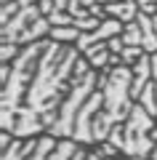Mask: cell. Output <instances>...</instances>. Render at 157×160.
I'll list each match as a JSON object with an SVG mask.
<instances>
[{
    "label": "cell",
    "instance_id": "cell-10",
    "mask_svg": "<svg viewBox=\"0 0 157 160\" xmlns=\"http://www.w3.org/2000/svg\"><path fill=\"white\" fill-rule=\"evenodd\" d=\"M88 149L85 144L75 142V139H59L56 142V149L51 152L48 160H88Z\"/></svg>",
    "mask_w": 157,
    "mask_h": 160
},
{
    "label": "cell",
    "instance_id": "cell-8",
    "mask_svg": "<svg viewBox=\"0 0 157 160\" xmlns=\"http://www.w3.org/2000/svg\"><path fill=\"white\" fill-rule=\"evenodd\" d=\"M123 29H125V24L120 22V19H104L101 27L91 29V32H80V38L75 40V46H77L80 53H85L91 46H99V43H107V40L123 35Z\"/></svg>",
    "mask_w": 157,
    "mask_h": 160
},
{
    "label": "cell",
    "instance_id": "cell-13",
    "mask_svg": "<svg viewBox=\"0 0 157 160\" xmlns=\"http://www.w3.org/2000/svg\"><path fill=\"white\" fill-rule=\"evenodd\" d=\"M19 53H22V46H16V43H6V40H3V53H0V62H3V64H11V59H16Z\"/></svg>",
    "mask_w": 157,
    "mask_h": 160
},
{
    "label": "cell",
    "instance_id": "cell-11",
    "mask_svg": "<svg viewBox=\"0 0 157 160\" xmlns=\"http://www.w3.org/2000/svg\"><path fill=\"white\" fill-rule=\"evenodd\" d=\"M136 102H139L149 115H155V118H157V83H155V80L146 83V88L141 91V96L136 99Z\"/></svg>",
    "mask_w": 157,
    "mask_h": 160
},
{
    "label": "cell",
    "instance_id": "cell-4",
    "mask_svg": "<svg viewBox=\"0 0 157 160\" xmlns=\"http://www.w3.org/2000/svg\"><path fill=\"white\" fill-rule=\"evenodd\" d=\"M101 86V72L99 69L91 67L85 75H77L72 83V91L67 93V99L61 102L56 112V120H53V126H51V136L53 139H72L75 133V120H77V112L83 109V104L88 102V96Z\"/></svg>",
    "mask_w": 157,
    "mask_h": 160
},
{
    "label": "cell",
    "instance_id": "cell-1",
    "mask_svg": "<svg viewBox=\"0 0 157 160\" xmlns=\"http://www.w3.org/2000/svg\"><path fill=\"white\" fill-rule=\"evenodd\" d=\"M80 59L83 56H80L75 43L51 40L37 64V72L29 83L22 109H19V115L13 118L11 128L6 133H11L13 139H32L35 133L51 131L61 102L72 91V83L77 78L75 69H77Z\"/></svg>",
    "mask_w": 157,
    "mask_h": 160
},
{
    "label": "cell",
    "instance_id": "cell-6",
    "mask_svg": "<svg viewBox=\"0 0 157 160\" xmlns=\"http://www.w3.org/2000/svg\"><path fill=\"white\" fill-rule=\"evenodd\" d=\"M123 46H136L144 53H157V13H144L139 11V16L130 24H125L123 35Z\"/></svg>",
    "mask_w": 157,
    "mask_h": 160
},
{
    "label": "cell",
    "instance_id": "cell-9",
    "mask_svg": "<svg viewBox=\"0 0 157 160\" xmlns=\"http://www.w3.org/2000/svg\"><path fill=\"white\" fill-rule=\"evenodd\" d=\"M109 19H120L123 24H130L139 16V0H96Z\"/></svg>",
    "mask_w": 157,
    "mask_h": 160
},
{
    "label": "cell",
    "instance_id": "cell-7",
    "mask_svg": "<svg viewBox=\"0 0 157 160\" xmlns=\"http://www.w3.org/2000/svg\"><path fill=\"white\" fill-rule=\"evenodd\" d=\"M56 142L51 133H40L35 139H13L3 147V160H48L56 149Z\"/></svg>",
    "mask_w": 157,
    "mask_h": 160
},
{
    "label": "cell",
    "instance_id": "cell-14",
    "mask_svg": "<svg viewBox=\"0 0 157 160\" xmlns=\"http://www.w3.org/2000/svg\"><path fill=\"white\" fill-rule=\"evenodd\" d=\"M139 8L144 13H157V0H139Z\"/></svg>",
    "mask_w": 157,
    "mask_h": 160
},
{
    "label": "cell",
    "instance_id": "cell-5",
    "mask_svg": "<svg viewBox=\"0 0 157 160\" xmlns=\"http://www.w3.org/2000/svg\"><path fill=\"white\" fill-rule=\"evenodd\" d=\"M53 24L48 22V16L43 13V8L37 6H29V8H22L16 16L11 19L8 24L0 27V38L6 43H16V46H29V43H37L43 40L45 35H51Z\"/></svg>",
    "mask_w": 157,
    "mask_h": 160
},
{
    "label": "cell",
    "instance_id": "cell-3",
    "mask_svg": "<svg viewBox=\"0 0 157 160\" xmlns=\"http://www.w3.org/2000/svg\"><path fill=\"white\" fill-rule=\"evenodd\" d=\"M120 155L130 160H152V152L157 147V120L149 115L139 102L130 109L128 120L112 128L107 139Z\"/></svg>",
    "mask_w": 157,
    "mask_h": 160
},
{
    "label": "cell",
    "instance_id": "cell-16",
    "mask_svg": "<svg viewBox=\"0 0 157 160\" xmlns=\"http://www.w3.org/2000/svg\"><path fill=\"white\" fill-rule=\"evenodd\" d=\"M152 160H157V147H155V152H152Z\"/></svg>",
    "mask_w": 157,
    "mask_h": 160
},
{
    "label": "cell",
    "instance_id": "cell-17",
    "mask_svg": "<svg viewBox=\"0 0 157 160\" xmlns=\"http://www.w3.org/2000/svg\"><path fill=\"white\" fill-rule=\"evenodd\" d=\"M3 3H11V0H3Z\"/></svg>",
    "mask_w": 157,
    "mask_h": 160
},
{
    "label": "cell",
    "instance_id": "cell-15",
    "mask_svg": "<svg viewBox=\"0 0 157 160\" xmlns=\"http://www.w3.org/2000/svg\"><path fill=\"white\" fill-rule=\"evenodd\" d=\"M104 160H130V158H125V155H123V158H120V155H115V158H104Z\"/></svg>",
    "mask_w": 157,
    "mask_h": 160
},
{
    "label": "cell",
    "instance_id": "cell-12",
    "mask_svg": "<svg viewBox=\"0 0 157 160\" xmlns=\"http://www.w3.org/2000/svg\"><path fill=\"white\" fill-rule=\"evenodd\" d=\"M48 38L56 40V43H75V40L80 38V29H75V27H53Z\"/></svg>",
    "mask_w": 157,
    "mask_h": 160
},
{
    "label": "cell",
    "instance_id": "cell-2",
    "mask_svg": "<svg viewBox=\"0 0 157 160\" xmlns=\"http://www.w3.org/2000/svg\"><path fill=\"white\" fill-rule=\"evenodd\" d=\"M133 88V67L117 64L101 72V86L88 96L83 109L75 120L72 139L80 144H101L107 142L115 126L125 123L130 109L136 107V99L130 93Z\"/></svg>",
    "mask_w": 157,
    "mask_h": 160
}]
</instances>
